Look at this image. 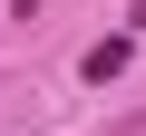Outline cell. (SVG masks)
I'll return each instance as SVG.
<instances>
[{"label": "cell", "instance_id": "6da1fadb", "mask_svg": "<svg viewBox=\"0 0 146 136\" xmlns=\"http://www.w3.org/2000/svg\"><path fill=\"white\" fill-rule=\"evenodd\" d=\"M127 49H136V29H117V39H98V49L78 58V68H88V88H107V78H117V68H127Z\"/></svg>", "mask_w": 146, "mask_h": 136}]
</instances>
